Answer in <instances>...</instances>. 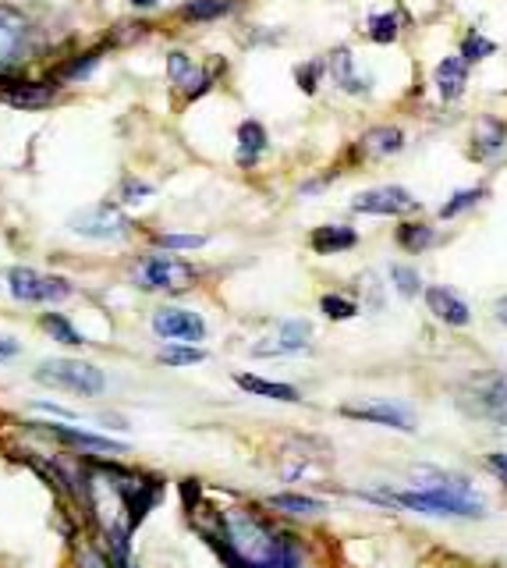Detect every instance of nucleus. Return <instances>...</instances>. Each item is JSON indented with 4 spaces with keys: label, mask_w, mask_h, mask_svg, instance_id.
Returning a JSON list of instances; mask_svg holds the SVG:
<instances>
[{
    "label": "nucleus",
    "mask_w": 507,
    "mask_h": 568,
    "mask_svg": "<svg viewBox=\"0 0 507 568\" xmlns=\"http://www.w3.org/2000/svg\"><path fill=\"white\" fill-rule=\"evenodd\" d=\"M387 501H394L401 508H412L422 515H454V519H483V501L472 497L468 483L451 480V483H426L422 491H404L391 494Z\"/></svg>",
    "instance_id": "f257e3e1"
},
{
    "label": "nucleus",
    "mask_w": 507,
    "mask_h": 568,
    "mask_svg": "<svg viewBox=\"0 0 507 568\" xmlns=\"http://www.w3.org/2000/svg\"><path fill=\"white\" fill-rule=\"evenodd\" d=\"M224 533H228V555L245 561L249 568H266V561L277 555V547L284 537H274L266 523H260L256 515L239 508L224 515Z\"/></svg>",
    "instance_id": "f03ea898"
},
{
    "label": "nucleus",
    "mask_w": 507,
    "mask_h": 568,
    "mask_svg": "<svg viewBox=\"0 0 507 568\" xmlns=\"http://www.w3.org/2000/svg\"><path fill=\"white\" fill-rule=\"evenodd\" d=\"M36 380L67 395H82V398H96L107 388V377L99 374L93 362H82V359H50L36 370Z\"/></svg>",
    "instance_id": "7ed1b4c3"
},
{
    "label": "nucleus",
    "mask_w": 507,
    "mask_h": 568,
    "mask_svg": "<svg viewBox=\"0 0 507 568\" xmlns=\"http://www.w3.org/2000/svg\"><path fill=\"white\" fill-rule=\"evenodd\" d=\"M192 281H196L192 266L171 256H149L135 266V284H142L149 292H184Z\"/></svg>",
    "instance_id": "20e7f679"
},
{
    "label": "nucleus",
    "mask_w": 507,
    "mask_h": 568,
    "mask_svg": "<svg viewBox=\"0 0 507 568\" xmlns=\"http://www.w3.org/2000/svg\"><path fill=\"white\" fill-rule=\"evenodd\" d=\"M465 406L479 416H489V420L507 416V377L497 370L476 374L465 383Z\"/></svg>",
    "instance_id": "39448f33"
},
{
    "label": "nucleus",
    "mask_w": 507,
    "mask_h": 568,
    "mask_svg": "<svg viewBox=\"0 0 507 568\" xmlns=\"http://www.w3.org/2000/svg\"><path fill=\"white\" fill-rule=\"evenodd\" d=\"M8 284H11V295L19 298V303H57L67 292H72V284L64 277H46V274H36V271H25V266H14L8 274Z\"/></svg>",
    "instance_id": "423d86ee"
},
{
    "label": "nucleus",
    "mask_w": 507,
    "mask_h": 568,
    "mask_svg": "<svg viewBox=\"0 0 507 568\" xmlns=\"http://www.w3.org/2000/svg\"><path fill=\"white\" fill-rule=\"evenodd\" d=\"M154 330L163 341H175V345H196V341L207 338V324H202V316L192 309H175V306L157 309Z\"/></svg>",
    "instance_id": "0eeeda50"
},
{
    "label": "nucleus",
    "mask_w": 507,
    "mask_h": 568,
    "mask_svg": "<svg viewBox=\"0 0 507 568\" xmlns=\"http://www.w3.org/2000/svg\"><path fill=\"white\" fill-rule=\"evenodd\" d=\"M72 231L86 239H117L128 231V217H122V210L114 207H93L86 213H75L72 217Z\"/></svg>",
    "instance_id": "6e6552de"
},
{
    "label": "nucleus",
    "mask_w": 507,
    "mask_h": 568,
    "mask_svg": "<svg viewBox=\"0 0 507 568\" xmlns=\"http://www.w3.org/2000/svg\"><path fill=\"white\" fill-rule=\"evenodd\" d=\"M348 420H366V423H380V427H391V430H404L412 433L415 430V416L404 409V406H391V402H373V406H345L341 409Z\"/></svg>",
    "instance_id": "1a4fd4ad"
},
{
    "label": "nucleus",
    "mask_w": 507,
    "mask_h": 568,
    "mask_svg": "<svg viewBox=\"0 0 507 568\" xmlns=\"http://www.w3.org/2000/svg\"><path fill=\"white\" fill-rule=\"evenodd\" d=\"M351 207L359 213H404V210H415V199L412 192L387 186V189H369L362 196H355Z\"/></svg>",
    "instance_id": "9d476101"
},
{
    "label": "nucleus",
    "mask_w": 507,
    "mask_h": 568,
    "mask_svg": "<svg viewBox=\"0 0 507 568\" xmlns=\"http://www.w3.org/2000/svg\"><path fill=\"white\" fill-rule=\"evenodd\" d=\"M29 50V25L22 14L0 11V69H8Z\"/></svg>",
    "instance_id": "9b49d317"
},
{
    "label": "nucleus",
    "mask_w": 507,
    "mask_h": 568,
    "mask_svg": "<svg viewBox=\"0 0 507 568\" xmlns=\"http://www.w3.org/2000/svg\"><path fill=\"white\" fill-rule=\"evenodd\" d=\"M313 338V327L306 320H287L277 327V334L270 341L256 345V356H281V353H298Z\"/></svg>",
    "instance_id": "f8f14e48"
},
{
    "label": "nucleus",
    "mask_w": 507,
    "mask_h": 568,
    "mask_svg": "<svg viewBox=\"0 0 507 568\" xmlns=\"http://www.w3.org/2000/svg\"><path fill=\"white\" fill-rule=\"evenodd\" d=\"M57 90L54 86H40V82H19V86H8L0 90V99L19 111H40V107H50L54 104Z\"/></svg>",
    "instance_id": "ddd939ff"
},
{
    "label": "nucleus",
    "mask_w": 507,
    "mask_h": 568,
    "mask_svg": "<svg viewBox=\"0 0 507 568\" xmlns=\"http://www.w3.org/2000/svg\"><path fill=\"white\" fill-rule=\"evenodd\" d=\"M507 139V125L497 118H479L476 132H472V157L476 160H489L504 146Z\"/></svg>",
    "instance_id": "4468645a"
},
{
    "label": "nucleus",
    "mask_w": 507,
    "mask_h": 568,
    "mask_svg": "<svg viewBox=\"0 0 507 568\" xmlns=\"http://www.w3.org/2000/svg\"><path fill=\"white\" fill-rule=\"evenodd\" d=\"M426 303H430V309H433V316H441L444 324H451V327H465L468 324V306L462 303L458 295H454L451 288H430L426 292Z\"/></svg>",
    "instance_id": "2eb2a0df"
},
{
    "label": "nucleus",
    "mask_w": 507,
    "mask_h": 568,
    "mask_svg": "<svg viewBox=\"0 0 507 568\" xmlns=\"http://www.w3.org/2000/svg\"><path fill=\"white\" fill-rule=\"evenodd\" d=\"M242 391L249 395H260V398H274V402H298V391L292 383H277V380H263V377H252V374H239L234 377Z\"/></svg>",
    "instance_id": "dca6fc26"
},
{
    "label": "nucleus",
    "mask_w": 507,
    "mask_h": 568,
    "mask_svg": "<svg viewBox=\"0 0 507 568\" xmlns=\"http://www.w3.org/2000/svg\"><path fill=\"white\" fill-rule=\"evenodd\" d=\"M468 82V69H465V57H447L441 61V69H436V90H441L444 99H458L462 90Z\"/></svg>",
    "instance_id": "f3484780"
},
{
    "label": "nucleus",
    "mask_w": 507,
    "mask_h": 568,
    "mask_svg": "<svg viewBox=\"0 0 507 568\" xmlns=\"http://www.w3.org/2000/svg\"><path fill=\"white\" fill-rule=\"evenodd\" d=\"M355 242H359V235H355V231L345 228V224H324V228L313 231L316 253H345V249H351Z\"/></svg>",
    "instance_id": "a211bd4d"
},
{
    "label": "nucleus",
    "mask_w": 507,
    "mask_h": 568,
    "mask_svg": "<svg viewBox=\"0 0 507 568\" xmlns=\"http://www.w3.org/2000/svg\"><path fill=\"white\" fill-rule=\"evenodd\" d=\"M54 433L61 441L75 444V448H86V451H99V455H117L125 451V444H117L110 438H99V433H86V430H72V427H54Z\"/></svg>",
    "instance_id": "6ab92c4d"
},
{
    "label": "nucleus",
    "mask_w": 507,
    "mask_h": 568,
    "mask_svg": "<svg viewBox=\"0 0 507 568\" xmlns=\"http://www.w3.org/2000/svg\"><path fill=\"white\" fill-rule=\"evenodd\" d=\"M167 72H171V82L175 86H181L189 96H199L202 90L210 86V78H199L202 72L192 69V61L184 54H171V61H167Z\"/></svg>",
    "instance_id": "aec40b11"
},
{
    "label": "nucleus",
    "mask_w": 507,
    "mask_h": 568,
    "mask_svg": "<svg viewBox=\"0 0 507 568\" xmlns=\"http://www.w3.org/2000/svg\"><path fill=\"white\" fill-rule=\"evenodd\" d=\"M263 149H266V132H263V125L260 122H245L239 128V164L252 167Z\"/></svg>",
    "instance_id": "412c9836"
},
{
    "label": "nucleus",
    "mask_w": 507,
    "mask_h": 568,
    "mask_svg": "<svg viewBox=\"0 0 507 568\" xmlns=\"http://www.w3.org/2000/svg\"><path fill=\"white\" fill-rule=\"evenodd\" d=\"M270 505L287 512V515H319V512H324V501L302 497V494H274V497H270Z\"/></svg>",
    "instance_id": "4be33fe9"
},
{
    "label": "nucleus",
    "mask_w": 507,
    "mask_h": 568,
    "mask_svg": "<svg viewBox=\"0 0 507 568\" xmlns=\"http://www.w3.org/2000/svg\"><path fill=\"white\" fill-rule=\"evenodd\" d=\"M231 4L228 0H192V4H184L181 14L189 22H213V19H221V14H228Z\"/></svg>",
    "instance_id": "5701e85b"
},
{
    "label": "nucleus",
    "mask_w": 507,
    "mask_h": 568,
    "mask_svg": "<svg viewBox=\"0 0 507 568\" xmlns=\"http://www.w3.org/2000/svg\"><path fill=\"white\" fill-rule=\"evenodd\" d=\"M398 242H401V249H409V253H422V249L433 245V228H426V224H401L398 228Z\"/></svg>",
    "instance_id": "b1692460"
},
{
    "label": "nucleus",
    "mask_w": 507,
    "mask_h": 568,
    "mask_svg": "<svg viewBox=\"0 0 507 568\" xmlns=\"http://www.w3.org/2000/svg\"><path fill=\"white\" fill-rule=\"evenodd\" d=\"M401 132L398 128H373L366 136V149L369 154H377V157H383V154H398L401 149Z\"/></svg>",
    "instance_id": "393cba45"
},
{
    "label": "nucleus",
    "mask_w": 507,
    "mask_h": 568,
    "mask_svg": "<svg viewBox=\"0 0 507 568\" xmlns=\"http://www.w3.org/2000/svg\"><path fill=\"white\" fill-rule=\"evenodd\" d=\"M43 327H46L50 338H57V341H64V345H82V341H86L72 324L64 320L61 313H46V316H43Z\"/></svg>",
    "instance_id": "a878e982"
},
{
    "label": "nucleus",
    "mask_w": 507,
    "mask_h": 568,
    "mask_svg": "<svg viewBox=\"0 0 507 568\" xmlns=\"http://www.w3.org/2000/svg\"><path fill=\"white\" fill-rule=\"evenodd\" d=\"M202 359H207V353H202V348H192V345H171L160 353L163 366H196Z\"/></svg>",
    "instance_id": "bb28decb"
},
{
    "label": "nucleus",
    "mask_w": 507,
    "mask_h": 568,
    "mask_svg": "<svg viewBox=\"0 0 507 568\" xmlns=\"http://www.w3.org/2000/svg\"><path fill=\"white\" fill-rule=\"evenodd\" d=\"M369 36L377 43H391L398 36V19L394 14H373V19H369Z\"/></svg>",
    "instance_id": "cd10ccee"
},
{
    "label": "nucleus",
    "mask_w": 507,
    "mask_h": 568,
    "mask_svg": "<svg viewBox=\"0 0 507 568\" xmlns=\"http://www.w3.org/2000/svg\"><path fill=\"white\" fill-rule=\"evenodd\" d=\"M319 306H324V313L330 316V320H348V316H355V309H359L351 298H341V295H324V303Z\"/></svg>",
    "instance_id": "c85d7f7f"
},
{
    "label": "nucleus",
    "mask_w": 507,
    "mask_h": 568,
    "mask_svg": "<svg viewBox=\"0 0 507 568\" xmlns=\"http://www.w3.org/2000/svg\"><path fill=\"white\" fill-rule=\"evenodd\" d=\"M330 64H334V78L341 82L345 90H355V78H351V54L348 50H334V57H330Z\"/></svg>",
    "instance_id": "c756f323"
},
{
    "label": "nucleus",
    "mask_w": 507,
    "mask_h": 568,
    "mask_svg": "<svg viewBox=\"0 0 507 568\" xmlns=\"http://www.w3.org/2000/svg\"><path fill=\"white\" fill-rule=\"evenodd\" d=\"M497 50V43L494 40H483V36H468L465 43H462V54L468 57V61H483V57H489Z\"/></svg>",
    "instance_id": "7c9ffc66"
},
{
    "label": "nucleus",
    "mask_w": 507,
    "mask_h": 568,
    "mask_svg": "<svg viewBox=\"0 0 507 568\" xmlns=\"http://www.w3.org/2000/svg\"><path fill=\"white\" fill-rule=\"evenodd\" d=\"M391 277H394V284H398V292L404 295V298H412L422 284H419V274L415 271H409V266H394L391 271Z\"/></svg>",
    "instance_id": "2f4dec72"
},
{
    "label": "nucleus",
    "mask_w": 507,
    "mask_h": 568,
    "mask_svg": "<svg viewBox=\"0 0 507 568\" xmlns=\"http://www.w3.org/2000/svg\"><path fill=\"white\" fill-rule=\"evenodd\" d=\"M99 64V54H89V57H78V61H72V64H64L61 69V78H86L93 69Z\"/></svg>",
    "instance_id": "473e14b6"
},
{
    "label": "nucleus",
    "mask_w": 507,
    "mask_h": 568,
    "mask_svg": "<svg viewBox=\"0 0 507 568\" xmlns=\"http://www.w3.org/2000/svg\"><path fill=\"white\" fill-rule=\"evenodd\" d=\"M479 199H483V189L458 192V196H454L451 203H447V207L441 210V217H454V213H458V210H465V207H472V203H479Z\"/></svg>",
    "instance_id": "72a5a7b5"
},
{
    "label": "nucleus",
    "mask_w": 507,
    "mask_h": 568,
    "mask_svg": "<svg viewBox=\"0 0 507 568\" xmlns=\"http://www.w3.org/2000/svg\"><path fill=\"white\" fill-rule=\"evenodd\" d=\"M160 245L163 249H199V245H207V239L202 235H163Z\"/></svg>",
    "instance_id": "f704fd0d"
},
{
    "label": "nucleus",
    "mask_w": 507,
    "mask_h": 568,
    "mask_svg": "<svg viewBox=\"0 0 507 568\" xmlns=\"http://www.w3.org/2000/svg\"><path fill=\"white\" fill-rule=\"evenodd\" d=\"M486 465H489V470H494V473L507 483V455H500V451H494V455L486 459Z\"/></svg>",
    "instance_id": "c9c22d12"
},
{
    "label": "nucleus",
    "mask_w": 507,
    "mask_h": 568,
    "mask_svg": "<svg viewBox=\"0 0 507 568\" xmlns=\"http://www.w3.org/2000/svg\"><path fill=\"white\" fill-rule=\"evenodd\" d=\"M316 72H319V64H309V69L298 72V82H302V90H306V93L316 90Z\"/></svg>",
    "instance_id": "e433bc0d"
},
{
    "label": "nucleus",
    "mask_w": 507,
    "mask_h": 568,
    "mask_svg": "<svg viewBox=\"0 0 507 568\" xmlns=\"http://www.w3.org/2000/svg\"><path fill=\"white\" fill-rule=\"evenodd\" d=\"M149 192H154V189L139 186V181H128V186H125V199H128V203H135V199H146Z\"/></svg>",
    "instance_id": "4c0bfd02"
},
{
    "label": "nucleus",
    "mask_w": 507,
    "mask_h": 568,
    "mask_svg": "<svg viewBox=\"0 0 507 568\" xmlns=\"http://www.w3.org/2000/svg\"><path fill=\"white\" fill-rule=\"evenodd\" d=\"M19 356V345H14L11 338H0V362H8Z\"/></svg>",
    "instance_id": "58836bf2"
},
{
    "label": "nucleus",
    "mask_w": 507,
    "mask_h": 568,
    "mask_svg": "<svg viewBox=\"0 0 507 568\" xmlns=\"http://www.w3.org/2000/svg\"><path fill=\"white\" fill-rule=\"evenodd\" d=\"M494 316H497L500 324H507V295H504V298H497V303H494Z\"/></svg>",
    "instance_id": "ea45409f"
},
{
    "label": "nucleus",
    "mask_w": 507,
    "mask_h": 568,
    "mask_svg": "<svg viewBox=\"0 0 507 568\" xmlns=\"http://www.w3.org/2000/svg\"><path fill=\"white\" fill-rule=\"evenodd\" d=\"M135 8H157V0H131Z\"/></svg>",
    "instance_id": "a19ab883"
}]
</instances>
